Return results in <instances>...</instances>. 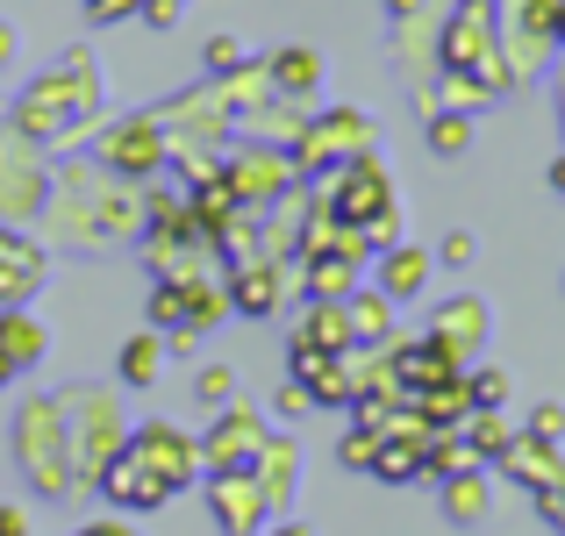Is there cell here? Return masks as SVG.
<instances>
[{
  "label": "cell",
  "instance_id": "3957f363",
  "mask_svg": "<svg viewBox=\"0 0 565 536\" xmlns=\"http://www.w3.org/2000/svg\"><path fill=\"white\" fill-rule=\"evenodd\" d=\"M14 451H22V472L36 494H72L79 486V465H72V422L65 400H29L22 422H14Z\"/></svg>",
  "mask_w": 565,
  "mask_h": 536
},
{
  "label": "cell",
  "instance_id": "ba28073f",
  "mask_svg": "<svg viewBox=\"0 0 565 536\" xmlns=\"http://www.w3.org/2000/svg\"><path fill=\"white\" fill-rule=\"evenodd\" d=\"M222 179H230V193L258 215V207H273V201H287L294 193V151H265V143H250V151H236L230 165H222Z\"/></svg>",
  "mask_w": 565,
  "mask_h": 536
},
{
  "label": "cell",
  "instance_id": "2e32d148",
  "mask_svg": "<svg viewBox=\"0 0 565 536\" xmlns=\"http://www.w3.org/2000/svg\"><path fill=\"white\" fill-rule=\"evenodd\" d=\"M423 279H429V250H415V244H386L380 250V293L386 301H415Z\"/></svg>",
  "mask_w": 565,
  "mask_h": 536
},
{
  "label": "cell",
  "instance_id": "7c38bea8",
  "mask_svg": "<svg viewBox=\"0 0 565 536\" xmlns=\"http://www.w3.org/2000/svg\"><path fill=\"white\" fill-rule=\"evenodd\" d=\"M394 357V379L408 386V394H437V386H451L458 379V357L437 344V336H423V344H401V351H386Z\"/></svg>",
  "mask_w": 565,
  "mask_h": 536
},
{
  "label": "cell",
  "instance_id": "9c48e42d",
  "mask_svg": "<svg viewBox=\"0 0 565 536\" xmlns=\"http://www.w3.org/2000/svg\"><path fill=\"white\" fill-rule=\"evenodd\" d=\"M222 293H230V308H236V315H273V308H287V265H273V258H244V265H236V272H230V287H222Z\"/></svg>",
  "mask_w": 565,
  "mask_h": 536
},
{
  "label": "cell",
  "instance_id": "44dd1931",
  "mask_svg": "<svg viewBox=\"0 0 565 536\" xmlns=\"http://www.w3.org/2000/svg\"><path fill=\"white\" fill-rule=\"evenodd\" d=\"M0 172H8V179H0V215H29V207H43V172L14 165V151H8Z\"/></svg>",
  "mask_w": 565,
  "mask_h": 536
},
{
  "label": "cell",
  "instance_id": "d6a6232c",
  "mask_svg": "<svg viewBox=\"0 0 565 536\" xmlns=\"http://www.w3.org/2000/svg\"><path fill=\"white\" fill-rule=\"evenodd\" d=\"M0 536H29V515L22 508H0Z\"/></svg>",
  "mask_w": 565,
  "mask_h": 536
},
{
  "label": "cell",
  "instance_id": "7a4b0ae2",
  "mask_svg": "<svg viewBox=\"0 0 565 536\" xmlns=\"http://www.w3.org/2000/svg\"><path fill=\"white\" fill-rule=\"evenodd\" d=\"M100 129V86H94V57L86 51H65V65L51 79H36L22 100H14V137L36 143V137H57V143H79Z\"/></svg>",
  "mask_w": 565,
  "mask_h": 536
},
{
  "label": "cell",
  "instance_id": "7402d4cb",
  "mask_svg": "<svg viewBox=\"0 0 565 536\" xmlns=\"http://www.w3.org/2000/svg\"><path fill=\"white\" fill-rule=\"evenodd\" d=\"M158 372H166V344L151 336H129L122 344V386H158Z\"/></svg>",
  "mask_w": 565,
  "mask_h": 536
},
{
  "label": "cell",
  "instance_id": "5bb4252c",
  "mask_svg": "<svg viewBox=\"0 0 565 536\" xmlns=\"http://www.w3.org/2000/svg\"><path fill=\"white\" fill-rule=\"evenodd\" d=\"M294 351H330V357L359 351V336H351V315H344V301H308L301 330H294Z\"/></svg>",
  "mask_w": 565,
  "mask_h": 536
},
{
  "label": "cell",
  "instance_id": "d590c367",
  "mask_svg": "<svg viewBox=\"0 0 565 536\" xmlns=\"http://www.w3.org/2000/svg\"><path fill=\"white\" fill-rule=\"evenodd\" d=\"M14 43H22V36H14V22H0V65L14 57Z\"/></svg>",
  "mask_w": 565,
  "mask_h": 536
},
{
  "label": "cell",
  "instance_id": "d6986e66",
  "mask_svg": "<svg viewBox=\"0 0 565 536\" xmlns=\"http://www.w3.org/2000/svg\"><path fill=\"white\" fill-rule=\"evenodd\" d=\"M265 72H273V94H316V79H322V65H316V51L308 43H294V51H279V57H265Z\"/></svg>",
  "mask_w": 565,
  "mask_h": 536
},
{
  "label": "cell",
  "instance_id": "603a6c76",
  "mask_svg": "<svg viewBox=\"0 0 565 536\" xmlns=\"http://www.w3.org/2000/svg\"><path fill=\"white\" fill-rule=\"evenodd\" d=\"M444 515H451V523H480V515H487V480H480V472L444 480Z\"/></svg>",
  "mask_w": 565,
  "mask_h": 536
},
{
  "label": "cell",
  "instance_id": "6da1fadb",
  "mask_svg": "<svg viewBox=\"0 0 565 536\" xmlns=\"http://www.w3.org/2000/svg\"><path fill=\"white\" fill-rule=\"evenodd\" d=\"M193 472H201V443L172 422H143V429H129V443L115 451V465L94 486L108 501H122V508H158V501L180 494Z\"/></svg>",
  "mask_w": 565,
  "mask_h": 536
},
{
  "label": "cell",
  "instance_id": "d4e9b609",
  "mask_svg": "<svg viewBox=\"0 0 565 536\" xmlns=\"http://www.w3.org/2000/svg\"><path fill=\"white\" fill-rule=\"evenodd\" d=\"M386 308H394V301H386L380 287H373V293H351V308H344V315H351V336H359V344H380Z\"/></svg>",
  "mask_w": 565,
  "mask_h": 536
},
{
  "label": "cell",
  "instance_id": "9a60e30c",
  "mask_svg": "<svg viewBox=\"0 0 565 536\" xmlns=\"http://www.w3.org/2000/svg\"><path fill=\"white\" fill-rule=\"evenodd\" d=\"M501 472H509L515 486H530V494H544V486H558V480H565L558 451H552L544 437H509V451H501Z\"/></svg>",
  "mask_w": 565,
  "mask_h": 536
},
{
  "label": "cell",
  "instance_id": "f1b7e54d",
  "mask_svg": "<svg viewBox=\"0 0 565 536\" xmlns=\"http://www.w3.org/2000/svg\"><path fill=\"white\" fill-rule=\"evenodd\" d=\"M530 437H544V443H558V437H565V408H558V400L530 415Z\"/></svg>",
  "mask_w": 565,
  "mask_h": 536
},
{
  "label": "cell",
  "instance_id": "4dcf8cb0",
  "mask_svg": "<svg viewBox=\"0 0 565 536\" xmlns=\"http://www.w3.org/2000/svg\"><path fill=\"white\" fill-rule=\"evenodd\" d=\"M308 408H316V394H308V386H301V379H294V386H287V394H279V415H308Z\"/></svg>",
  "mask_w": 565,
  "mask_h": 536
},
{
  "label": "cell",
  "instance_id": "f35d334b",
  "mask_svg": "<svg viewBox=\"0 0 565 536\" xmlns=\"http://www.w3.org/2000/svg\"><path fill=\"white\" fill-rule=\"evenodd\" d=\"M100 8H108V0H86V14H100Z\"/></svg>",
  "mask_w": 565,
  "mask_h": 536
},
{
  "label": "cell",
  "instance_id": "4fadbf2b",
  "mask_svg": "<svg viewBox=\"0 0 565 536\" xmlns=\"http://www.w3.org/2000/svg\"><path fill=\"white\" fill-rule=\"evenodd\" d=\"M207 501H215V515H222V529H230V536H258V523H265V494H258V480H250V472H230V480H215V486H207Z\"/></svg>",
  "mask_w": 565,
  "mask_h": 536
},
{
  "label": "cell",
  "instance_id": "e0dca14e",
  "mask_svg": "<svg viewBox=\"0 0 565 536\" xmlns=\"http://www.w3.org/2000/svg\"><path fill=\"white\" fill-rule=\"evenodd\" d=\"M0 351L14 357V372L43 365V351H51V330H43L29 308H0Z\"/></svg>",
  "mask_w": 565,
  "mask_h": 536
},
{
  "label": "cell",
  "instance_id": "484cf974",
  "mask_svg": "<svg viewBox=\"0 0 565 536\" xmlns=\"http://www.w3.org/2000/svg\"><path fill=\"white\" fill-rule=\"evenodd\" d=\"M193 394H201V408H230V394H236V372L230 365H201V372H193Z\"/></svg>",
  "mask_w": 565,
  "mask_h": 536
},
{
  "label": "cell",
  "instance_id": "74e56055",
  "mask_svg": "<svg viewBox=\"0 0 565 536\" xmlns=\"http://www.w3.org/2000/svg\"><path fill=\"white\" fill-rule=\"evenodd\" d=\"M552 186H558V193H565V151H558V165H552Z\"/></svg>",
  "mask_w": 565,
  "mask_h": 536
},
{
  "label": "cell",
  "instance_id": "4316f807",
  "mask_svg": "<svg viewBox=\"0 0 565 536\" xmlns=\"http://www.w3.org/2000/svg\"><path fill=\"white\" fill-rule=\"evenodd\" d=\"M466 394H472V408H501L509 400V372H466Z\"/></svg>",
  "mask_w": 565,
  "mask_h": 536
},
{
  "label": "cell",
  "instance_id": "83f0119b",
  "mask_svg": "<svg viewBox=\"0 0 565 536\" xmlns=\"http://www.w3.org/2000/svg\"><path fill=\"white\" fill-rule=\"evenodd\" d=\"M201 57H207V72H215V79H230V72L244 65V43H236V36H207Z\"/></svg>",
  "mask_w": 565,
  "mask_h": 536
},
{
  "label": "cell",
  "instance_id": "52a82bcc",
  "mask_svg": "<svg viewBox=\"0 0 565 536\" xmlns=\"http://www.w3.org/2000/svg\"><path fill=\"white\" fill-rule=\"evenodd\" d=\"M265 443H273V437H265V422L230 400V408L215 415V429H207V443H201V465L215 472V480H230V472H258Z\"/></svg>",
  "mask_w": 565,
  "mask_h": 536
},
{
  "label": "cell",
  "instance_id": "30bf717a",
  "mask_svg": "<svg viewBox=\"0 0 565 536\" xmlns=\"http://www.w3.org/2000/svg\"><path fill=\"white\" fill-rule=\"evenodd\" d=\"M43 287V244L22 229H0V308H22Z\"/></svg>",
  "mask_w": 565,
  "mask_h": 536
},
{
  "label": "cell",
  "instance_id": "277c9868",
  "mask_svg": "<svg viewBox=\"0 0 565 536\" xmlns=\"http://www.w3.org/2000/svg\"><path fill=\"white\" fill-rule=\"evenodd\" d=\"M373 151V122H365V108H337V115H308V129L294 137V172L316 179L322 165H351V158Z\"/></svg>",
  "mask_w": 565,
  "mask_h": 536
},
{
  "label": "cell",
  "instance_id": "ffe728a7",
  "mask_svg": "<svg viewBox=\"0 0 565 536\" xmlns=\"http://www.w3.org/2000/svg\"><path fill=\"white\" fill-rule=\"evenodd\" d=\"M458 437L472 443V458H480V465H487V458H501V451H509V422H501V408H472L466 422H458Z\"/></svg>",
  "mask_w": 565,
  "mask_h": 536
},
{
  "label": "cell",
  "instance_id": "cb8c5ba5",
  "mask_svg": "<svg viewBox=\"0 0 565 536\" xmlns=\"http://www.w3.org/2000/svg\"><path fill=\"white\" fill-rule=\"evenodd\" d=\"M429 151H437V158L472 151V122H466V108H437V115H429Z\"/></svg>",
  "mask_w": 565,
  "mask_h": 536
},
{
  "label": "cell",
  "instance_id": "ac0fdd59",
  "mask_svg": "<svg viewBox=\"0 0 565 536\" xmlns=\"http://www.w3.org/2000/svg\"><path fill=\"white\" fill-rule=\"evenodd\" d=\"M301 279H308V301H351L359 293V258H301Z\"/></svg>",
  "mask_w": 565,
  "mask_h": 536
},
{
  "label": "cell",
  "instance_id": "8fae6325",
  "mask_svg": "<svg viewBox=\"0 0 565 536\" xmlns=\"http://www.w3.org/2000/svg\"><path fill=\"white\" fill-rule=\"evenodd\" d=\"M429 336H437V344L451 351L458 365H466V357L487 344V301H472V293H458V301H444L437 315H429Z\"/></svg>",
  "mask_w": 565,
  "mask_h": 536
},
{
  "label": "cell",
  "instance_id": "8992f818",
  "mask_svg": "<svg viewBox=\"0 0 565 536\" xmlns=\"http://www.w3.org/2000/svg\"><path fill=\"white\" fill-rule=\"evenodd\" d=\"M166 158H172V143H166L158 115H129V122L100 129V172H115V179H143V172L166 165Z\"/></svg>",
  "mask_w": 565,
  "mask_h": 536
},
{
  "label": "cell",
  "instance_id": "5b68a950",
  "mask_svg": "<svg viewBox=\"0 0 565 536\" xmlns=\"http://www.w3.org/2000/svg\"><path fill=\"white\" fill-rule=\"evenodd\" d=\"M322 201H330V215H337V222H351V229H373V222L394 215V186H386V172H380V158H373V151L351 158V165H337Z\"/></svg>",
  "mask_w": 565,
  "mask_h": 536
},
{
  "label": "cell",
  "instance_id": "1f68e13d",
  "mask_svg": "<svg viewBox=\"0 0 565 536\" xmlns=\"http://www.w3.org/2000/svg\"><path fill=\"white\" fill-rule=\"evenodd\" d=\"M444 265H472V236H444Z\"/></svg>",
  "mask_w": 565,
  "mask_h": 536
},
{
  "label": "cell",
  "instance_id": "f546056e",
  "mask_svg": "<svg viewBox=\"0 0 565 536\" xmlns=\"http://www.w3.org/2000/svg\"><path fill=\"white\" fill-rule=\"evenodd\" d=\"M143 22H151V29H172V22H180V0H143Z\"/></svg>",
  "mask_w": 565,
  "mask_h": 536
},
{
  "label": "cell",
  "instance_id": "8d00e7d4",
  "mask_svg": "<svg viewBox=\"0 0 565 536\" xmlns=\"http://www.w3.org/2000/svg\"><path fill=\"white\" fill-rule=\"evenodd\" d=\"M8 379H14V357H8V351H0V386H8Z\"/></svg>",
  "mask_w": 565,
  "mask_h": 536
},
{
  "label": "cell",
  "instance_id": "e575fe53",
  "mask_svg": "<svg viewBox=\"0 0 565 536\" xmlns=\"http://www.w3.org/2000/svg\"><path fill=\"white\" fill-rule=\"evenodd\" d=\"M79 536H137V529H129V523H86Z\"/></svg>",
  "mask_w": 565,
  "mask_h": 536
},
{
  "label": "cell",
  "instance_id": "836d02e7",
  "mask_svg": "<svg viewBox=\"0 0 565 536\" xmlns=\"http://www.w3.org/2000/svg\"><path fill=\"white\" fill-rule=\"evenodd\" d=\"M552 51L565 57V0H558V8H552Z\"/></svg>",
  "mask_w": 565,
  "mask_h": 536
}]
</instances>
